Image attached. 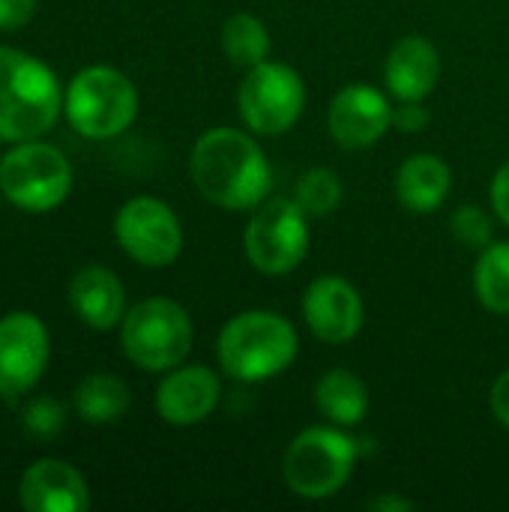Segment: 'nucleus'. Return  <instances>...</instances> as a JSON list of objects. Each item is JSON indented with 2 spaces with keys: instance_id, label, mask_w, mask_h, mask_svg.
Returning <instances> with one entry per match:
<instances>
[{
  "instance_id": "1",
  "label": "nucleus",
  "mask_w": 509,
  "mask_h": 512,
  "mask_svg": "<svg viewBox=\"0 0 509 512\" xmlns=\"http://www.w3.org/2000/svg\"><path fill=\"white\" fill-rule=\"evenodd\" d=\"M189 174L210 204L231 213L255 210L273 189V168L261 144L249 132L231 126L207 129L195 141Z\"/></svg>"
},
{
  "instance_id": "2",
  "label": "nucleus",
  "mask_w": 509,
  "mask_h": 512,
  "mask_svg": "<svg viewBox=\"0 0 509 512\" xmlns=\"http://www.w3.org/2000/svg\"><path fill=\"white\" fill-rule=\"evenodd\" d=\"M297 351V327L270 309L234 315L216 339V360L222 372L240 384H261L282 375L297 360Z\"/></svg>"
},
{
  "instance_id": "3",
  "label": "nucleus",
  "mask_w": 509,
  "mask_h": 512,
  "mask_svg": "<svg viewBox=\"0 0 509 512\" xmlns=\"http://www.w3.org/2000/svg\"><path fill=\"white\" fill-rule=\"evenodd\" d=\"M63 111L57 75L27 51L0 45V141H33L54 129Z\"/></svg>"
},
{
  "instance_id": "4",
  "label": "nucleus",
  "mask_w": 509,
  "mask_h": 512,
  "mask_svg": "<svg viewBox=\"0 0 509 512\" xmlns=\"http://www.w3.org/2000/svg\"><path fill=\"white\" fill-rule=\"evenodd\" d=\"M360 450L357 438L342 432V426H309L288 444L282 480L297 498L327 501L351 480Z\"/></svg>"
},
{
  "instance_id": "5",
  "label": "nucleus",
  "mask_w": 509,
  "mask_h": 512,
  "mask_svg": "<svg viewBox=\"0 0 509 512\" xmlns=\"http://www.w3.org/2000/svg\"><path fill=\"white\" fill-rule=\"evenodd\" d=\"M192 318L171 297H147L120 321V345L129 363L144 372H171L192 351Z\"/></svg>"
},
{
  "instance_id": "6",
  "label": "nucleus",
  "mask_w": 509,
  "mask_h": 512,
  "mask_svg": "<svg viewBox=\"0 0 509 512\" xmlns=\"http://www.w3.org/2000/svg\"><path fill=\"white\" fill-rule=\"evenodd\" d=\"M63 114L84 138H117L138 117V90L114 66H87L69 81Z\"/></svg>"
},
{
  "instance_id": "7",
  "label": "nucleus",
  "mask_w": 509,
  "mask_h": 512,
  "mask_svg": "<svg viewBox=\"0 0 509 512\" xmlns=\"http://www.w3.org/2000/svg\"><path fill=\"white\" fill-rule=\"evenodd\" d=\"M306 108V84L303 75L276 60H264L246 69V78L237 90V111L243 126L252 135L276 138L297 126Z\"/></svg>"
},
{
  "instance_id": "8",
  "label": "nucleus",
  "mask_w": 509,
  "mask_h": 512,
  "mask_svg": "<svg viewBox=\"0 0 509 512\" xmlns=\"http://www.w3.org/2000/svg\"><path fill=\"white\" fill-rule=\"evenodd\" d=\"M309 240V213L291 198L261 201L243 231L246 258L264 276H285L297 270L309 252Z\"/></svg>"
},
{
  "instance_id": "9",
  "label": "nucleus",
  "mask_w": 509,
  "mask_h": 512,
  "mask_svg": "<svg viewBox=\"0 0 509 512\" xmlns=\"http://www.w3.org/2000/svg\"><path fill=\"white\" fill-rule=\"evenodd\" d=\"M0 189L15 207L48 213L66 201L72 189V165L57 147L39 138L18 141L0 159Z\"/></svg>"
},
{
  "instance_id": "10",
  "label": "nucleus",
  "mask_w": 509,
  "mask_h": 512,
  "mask_svg": "<svg viewBox=\"0 0 509 512\" xmlns=\"http://www.w3.org/2000/svg\"><path fill=\"white\" fill-rule=\"evenodd\" d=\"M120 249L144 267H168L183 252V228L177 213L153 195L129 198L114 219Z\"/></svg>"
},
{
  "instance_id": "11",
  "label": "nucleus",
  "mask_w": 509,
  "mask_h": 512,
  "mask_svg": "<svg viewBox=\"0 0 509 512\" xmlns=\"http://www.w3.org/2000/svg\"><path fill=\"white\" fill-rule=\"evenodd\" d=\"M51 339L45 324L30 312L0 318V399H18L45 375Z\"/></svg>"
},
{
  "instance_id": "12",
  "label": "nucleus",
  "mask_w": 509,
  "mask_h": 512,
  "mask_svg": "<svg viewBox=\"0 0 509 512\" xmlns=\"http://www.w3.org/2000/svg\"><path fill=\"white\" fill-rule=\"evenodd\" d=\"M327 129L342 150H366L393 129V105L378 87L348 84L330 99Z\"/></svg>"
},
{
  "instance_id": "13",
  "label": "nucleus",
  "mask_w": 509,
  "mask_h": 512,
  "mask_svg": "<svg viewBox=\"0 0 509 512\" xmlns=\"http://www.w3.org/2000/svg\"><path fill=\"white\" fill-rule=\"evenodd\" d=\"M303 321L324 345H345L360 336L366 309L360 291L342 276H318L303 294Z\"/></svg>"
},
{
  "instance_id": "14",
  "label": "nucleus",
  "mask_w": 509,
  "mask_h": 512,
  "mask_svg": "<svg viewBox=\"0 0 509 512\" xmlns=\"http://www.w3.org/2000/svg\"><path fill=\"white\" fill-rule=\"evenodd\" d=\"M222 399L219 375L207 366H177L156 387V411L168 426L204 423Z\"/></svg>"
},
{
  "instance_id": "15",
  "label": "nucleus",
  "mask_w": 509,
  "mask_h": 512,
  "mask_svg": "<svg viewBox=\"0 0 509 512\" xmlns=\"http://www.w3.org/2000/svg\"><path fill=\"white\" fill-rule=\"evenodd\" d=\"M18 498L27 512H84L90 507L84 477L60 459L33 462L21 477Z\"/></svg>"
},
{
  "instance_id": "16",
  "label": "nucleus",
  "mask_w": 509,
  "mask_h": 512,
  "mask_svg": "<svg viewBox=\"0 0 509 512\" xmlns=\"http://www.w3.org/2000/svg\"><path fill=\"white\" fill-rule=\"evenodd\" d=\"M441 78V54L435 42L426 36H402L384 63V81L393 99L399 102H423Z\"/></svg>"
},
{
  "instance_id": "17",
  "label": "nucleus",
  "mask_w": 509,
  "mask_h": 512,
  "mask_svg": "<svg viewBox=\"0 0 509 512\" xmlns=\"http://www.w3.org/2000/svg\"><path fill=\"white\" fill-rule=\"evenodd\" d=\"M69 303L75 315L93 330H111L126 315V291L120 279L99 264H90L75 273L69 285Z\"/></svg>"
},
{
  "instance_id": "18",
  "label": "nucleus",
  "mask_w": 509,
  "mask_h": 512,
  "mask_svg": "<svg viewBox=\"0 0 509 512\" xmlns=\"http://www.w3.org/2000/svg\"><path fill=\"white\" fill-rule=\"evenodd\" d=\"M393 189H396V201L408 213H420V216L435 213L450 198L453 171L441 156L417 153V156H408L399 165V171L393 177Z\"/></svg>"
},
{
  "instance_id": "19",
  "label": "nucleus",
  "mask_w": 509,
  "mask_h": 512,
  "mask_svg": "<svg viewBox=\"0 0 509 512\" xmlns=\"http://www.w3.org/2000/svg\"><path fill=\"white\" fill-rule=\"evenodd\" d=\"M315 408L333 423V426H357L363 423L369 411V387L360 375L351 369H330L315 381L312 390Z\"/></svg>"
},
{
  "instance_id": "20",
  "label": "nucleus",
  "mask_w": 509,
  "mask_h": 512,
  "mask_svg": "<svg viewBox=\"0 0 509 512\" xmlns=\"http://www.w3.org/2000/svg\"><path fill=\"white\" fill-rule=\"evenodd\" d=\"M132 405L129 387L117 375H90L75 387V411L84 423H114L120 420Z\"/></svg>"
},
{
  "instance_id": "21",
  "label": "nucleus",
  "mask_w": 509,
  "mask_h": 512,
  "mask_svg": "<svg viewBox=\"0 0 509 512\" xmlns=\"http://www.w3.org/2000/svg\"><path fill=\"white\" fill-rule=\"evenodd\" d=\"M474 294L492 315H509V240H492L474 264Z\"/></svg>"
},
{
  "instance_id": "22",
  "label": "nucleus",
  "mask_w": 509,
  "mask_h": 512,
  "mask_svg": "<svg viewBox=\"0 0 509 512\" xmlns=\"http://www.w3.org/2000/svg\"><path fill=\"white\" fill-rule=\"evenodd\" d=\"M219 42H222L225 57L240 69H252V66L264 63L270 54V30L252 12H234L222 24Z\"/></svg>"
},
{
  "instance_id": "23",
  "label": "nucleus",
  "mask_w": 509,
  "mask_h": 512,
  "mask_svg": "<svg viewBox=\"0 0 509 512\" xmlns=\"http://www.w3.org/2000/svg\"><path fill=\"white\" fill-rule=\"evenodd\" d=\"M342 180L330 168H309L294 186V201L309 216H330L342 204Z\"/></svg>"
},
{
  "instance_id": "24",
  "label": "nucleus",
  "mask_w": 509,
  "mask_h": 512,
  "mask_svg": "<svg viewBox=\"0 0 509 512\" xmlns=\"http://www.w3.org/2000/svg\"><path fill=\"white\" fill-rule=\"evenodd\" d=\"M450 231H453V237H456L462 246L477 249V252L486 249V246L492 243V237H495L492 216H489L483 207H477V204L459 207V210L453 213V219H450Z\"/></svg>"
},
{
  "instance_id": "25",
  "label": "nucleus",
  "mask_w": 509,
  "mask_h": 512,
  "mask_svg": "<svg viewBox=\"0 0 509 512\" xmlns=\"http://www.w3.org/2000/svg\"><path fill=\"white\" fill-rule=\"evenodd\" d=\"M63 426H66V411L60 408V402H54L48 396H39L24 408V429L39 441L60 435Z\"/></svg>"
},
{
  "instance_id": "26",
  "label": "nucleus",
  "mask_w": 509,
  "mask_h": 512,
  "mask_svg": "<svg viewBox=\"0 0 509 512\" xmlns=\"http://www.w3.org/2000/svg\"><path fill=\"white\" fill-rule=\"evenodd\" d=\"M429 120L432 114L423 102H399V108H393V129L399 132H423Z\"/></svg>"
},
{
  "instance_id": "27",
  "label": "nucleus",
  "mask_w": 509,
  "mask_h": 512,
  "mask_svg": "<svg viewBox=\"0 0 509 512\" xmlns=\"http://www.w3.org/2000/svg\"><path fill=\"white\" fill-rule=\"evenodd\" d=\"M36 12V0H0V30L24 27Z\"/></svg>"
},
{
  "instance_id": "28",
  "label": "nucleus",
  "mask_w": 509,
  "mask_h": 512,
  "mask_svg": "<svg viewBox=\"0 0 509 512\" xmlns=\"http://www.w3.org/2000/svg\"><path fill=\"white\" fill-rule=\"evenodd\" d=\"M489 198H492V210L495 216L509 228V162H504L495 177H492V189H489Z\"/></svg>"
},
{
  "instance_id": "29",
  "label": "nucleus",
  "mask_w": 509,
  "mask_h": 512,
  "mask_svg": "<svg viewBox=\"0 0 509 512\" xmlns=\"http://www.w3.org/2000/svg\"><path fill=\"white\" fill-rule=\"evenodd\" d=\"M489 405H492L495 420H498L504 429H509V369H504V372L495 378L492 393H489Z\"/></svg>"
},
{
  "instance_id": "30",
  "label": "nucleus",
  "mask_w": 509,
  "mask_h": 512,
  "mask_svg": "<svg viewBox=\"0 0 509 512\" xmlns=\"http://www.w3.org/2000/svg\"><path fill=\"white\" fill-rule=\"evenodd\" d=\"M366 507L378 512H411L414 510V501L411 498H399V495H378Z\"/></svg>"
}]
</instances>
